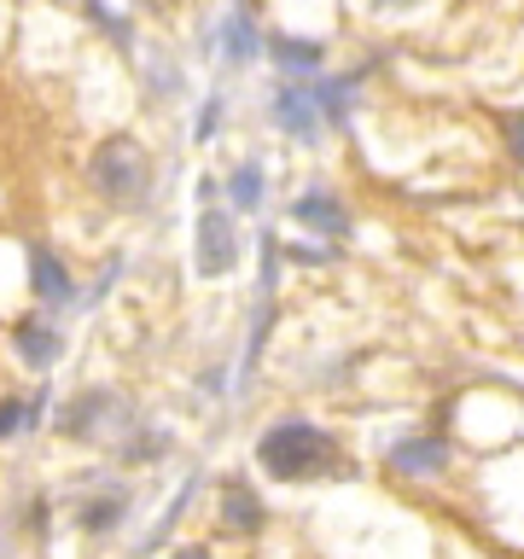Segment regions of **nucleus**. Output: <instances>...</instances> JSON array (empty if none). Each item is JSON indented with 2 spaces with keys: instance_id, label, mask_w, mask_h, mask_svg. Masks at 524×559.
Returning a JSON list of instances; mask_svg holds the SVG:
<instances>
[{
  "instance_id": "nucleus-7",
  "label": "nucleus",
  "mask_w": 524,
  "mask_h": 559,
  "mask_svg": "<svg viewBox=\"0 0 524 559\" xmlns=\"http://www.w3.org/2000/svg\"><path fill=\"white\" fill-rule=\"evenodd\" d=\"M216 524H222L227 536H257V531H262V496H257L245 478H227V484H222Z\"/></svg>"
},
{
  "instance_id": "nucleus-10",
  "label": "nucleus",
  "mask_w": 524,
  "mask_h": 559,
  "mask_svg": "<svg viewBox=\"0 0 524 559\" xmlns=\"http://www.w3.org/2000/svg\"><path fill=\"white\" fill-rule=\"evenodd\" d=\"M12 338H17V356H24L29 367H52L64 356V332L52 321H41V314H24V321L12 326Z\"/></svg>"
},
{
  "instance_id": "nucleus-8",
  "label": "nucleus",
  "mask_w": 524,
  "mask_h": 559,
  "mask_svg": "<svg viewBox=\"0 0 524 559\" xmlns=\"http://www.w3.org/2000/svg\"><path fill=\"white\" fill-rule=\"evenodd\" d=\"M111 414H117V396H111V391H82L70 408H59V431L76 437V443H94Z\"/></svg>"
},
{
  "instance_id": "nucleus-19",
  "label": "nucleus",
  "mask_w": 524,
  "mask_h": 559,
  "mask_svg": "<svg viewBox=\"0 0 524 559\" xmlns=\"http://www.w3.org/2000/svg\"><path fill=\"white\" fill-rule=\"evenodd\" d=\"M169 559H210V548H199V542H187V548H175Z\"/></svg>"
},
{
  "instance_id": "nucleus-2",
  "label": "nucleus",
  "mask_w": 524,
  "mask_h": 559,
  "mask_svg": "<svg viewBox=\"0 0 524 559\" xmlns=\"http://www.w3.org/2000/svg\"><path fill=\"white\" fill-rule=\"evenodd\" d=\"M87 187H94L105 204H140L152 192V157L140 152V140L111 134L94 152V164H87Z\"/></svg>"
},
{
  "instance_id": "nucleus-18",
  "label": "nucleus",
  "mask_w": 524,
  "mask_h": 559,
  "mask_svg": "<svg viewBox=\"0 0 524 559\" xmlns=\"http://www.w3.org/2000/svg\"><path fill=\"white\" fill-rule=\"evenodd\" d=\"M216 117H222V105L210 99V105H204V117H199V129H192V134H199V140H210V134H216Z\"/></svg>"
},
{
  "instance_id": "nucleus-17",
  "label": "nucleus",
  "mask_w": 524,
  "mask_h": 559,
  "mask_svg": "<svg viewBox=\"0 0 524 559\" xmlns=\"http://www.w3.org/2000/svg\"><path fill=\"white\" fill-rule=\"evenodd\" d=\"M0 426H7V437H17V426H24V402L7 396V408H0Z\"/></svg>"
},
{
  "instance_id": "nucleus-13",
  "label": "nucleus",
  "mask_w": 524,
  "mask_h": 559,
  "mask_svg": "<svg viewBox=\"0 0 524 559\" xmlns=\"http://www.w3.org/2000/svg\"><path fill=\"white\" fill-rule=\"evenodd\" d=\"M227 204L234 210H257L262 204V164L257 157H239V164L227 169Z\"/></svg>"
},
{
  "instance_id": "nucleus-5",
  "label": "nucleus",
  "mask_w": 524,
  "mask_h": 559,
  "mask_svg": "<svg viewBox=\"0 0 524 559\" xmlns=\"http://www.w3.org/2000/svg\"><path fill=\"white\" fill-rule=\"evenodd\" d=\"M274 129H286L291 140H314V129H321V99H314V82L279 76V87H274Z\"/></svg>"
},
{
  "instance_id": "nucleus-11",
  "label": "nucleus",
  "mask_w": 524,
  "mask_h": 559,
  "mask_svg": "<svg viewBox=\"0 0 524 559\" xmlns=\"http://www.w3.org/2000/svg\"><path fill=\"white\" fill-rule=\"evenodd\" d=\"M269 52H274V64L286 70L291 82H314V76H321V47H314V41H291V35H269Z\"/></svg>"
},
{
  "instance_id": "nucleus-14",
  "label": "nucleus",
  "mask_w": 524,
  "mask_h": 559,
  "mask_svg": "<svg viewBox=\"0 0 524 559\" xmlns=\"http://www.w3.org/2000/svg\"><path fill=\"white\" fill-rule=\"evenodd\" d=\"M314 99H321V117L326 122H349V105H356V82H338V76H314Z\"/></svg>"
},
{
  "instance_id": "nucleus-15",
  "label": "nucleus",
  "mask_w": 524,
  "mask_h": 559,
  "mask_svg": "<svg viewBox=\"0 0 524 559\" xmlns=\"http://www.w3.org/2000/svg\"><path fill=\"white\" fill-rule=\"evenodd\" d=\"M222 47H227V64H251L257 59V24L251 12H234L222 24Z\"/></svg>"
},
{
  "instance_id": "nucleus-12",
  "label": "nucleus",
  "mask_w": 524,
  "mask_h": 559,
  "mask_svg": "<svg viewBox=\"0 0 524 559\" xmlns=\"http://www.w3.org/2000/svg\"><path fill=\"white\" fill-rule=\"evenodd\" d=\"M122 507H129V496H122V489H99V496H87V501L76 507V524H82L87 536H99V531H117Z\"/></svg>"
},
{
  "instance_id": "nucleus-4",
  "label": "nucleus",
  "mask_w": 524,
  "mask_h": 559,
  "mask_svg": "<svg viewBox=\"0 0 524 559\" xmlns=\"http://www.w3.org/2000/svg\"><path fill=\"white\" fill-rule=\"evenodd\" d=\"M391 472L396 478H437V472H449L454 461V449H449V437H437V431H419V437H402V443H391Z\"/></svg>"
},
{
  "instance_id": "nucleus-9",
  "label": "nucleus",
  "mask_w": 524,
  "mask_h": 559,
  "mask_svg": "<svg viewBox=\"0 0 524 559\" xmlns=\"http://www.w3.org/2000/svg\"><path fill=\"white\" fill-rule=\"evenodd\" d=\"M29 286H35V297H41L47 309H52V304L64 309L70 297H76V280H70V269L47 251V245H29Z\"/></svg>"
},
{
  "instance_id": "nucleus-1",
  "label": "nucleus",
  "mask_w": 524,
  "mask_h": 559,
  "mask_svg": "<svg viewBox=\"0 0 524 559\" xmlns=\"http://www.w3.org/2000/svg\"><path fill=\"white\" fill-rule=\"evenodd\" d=\"M257 466L286 484H326V478H349L356 472L349 449L332 431L309 426V419H274L257 443Z\"/></svg>"
},
{
  "instance_id": "nucleus-6",
  "label": "nucleus",
  "mask_w": 524,
  "mask_h": 559,
  "mask_svg": "<svg viewBox=\"0 0 524 559\" xmlns=\"http://www.w3.org/2000/svg\"><path fill=\"white\" fill-rule=\"evenodd\" d=\"M291 222L309 227V234H321V239H344L349 234V210L338 204V192H326V187H309L303 199L291 204Z\"/></svg>"
},
{
  "instance_id": "nucleus-3",
  "label": "nucleus",
  "mask_w": 524,
  "mask_h": 559,
  "mask_svg": "<svg viewBox=\"0 0 524 559\" xmlns=\"http://www.w3.org/2000/svg\"><path fill=\"white\" fill-rule=\"evenodd\" d=\"M192 269H199V280H222L239 269V222L222 204H199V222H192Z\"/></svg>"
},
{
  "instance_id": "nucleus-16",
  "label": "nucleus",
  "mask_w": 524,
  "mask_h": 559,
  "mask_svg": "<svg viewBox=\"0 0 524 559\" xmlns=\"http://www.w3.org/2000/svg\"><path fill=\"white\" fill-rule=\"evenodd\" d=\"M501 140H507V152H513V164H524V111L501 117Z\"/></svg>"
}]
</instances>
